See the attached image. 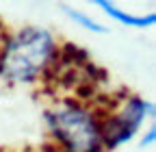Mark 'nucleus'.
<instances>
[{
    "label": "nucleus",
    "mask_w": 156,
    "mask_h": 152,
    "mask_svg": "<svg viewBox=\"0 0 156 152\" xmlns=\"http://www.w3.org/2000/svg\"><path fill=\"white\" fill-rule=\"evenodd\" d=\"M54 42L44 28H24L7 44L0 72L11 81H33L50 63Z\"/></svg>",
    "instance_id": "1"
},
{
    "label": "nucleus",
    "mask_w": 156,
    "mask_h": 152,
    "mask_svg": "<svg viewBox=\"0 0 156 152\" xmlns=\"http://www.w3.org/2000/svg\"><path fill=\"white\" fill-rule=\"evenodd\" d=\"M48 124L65 152H100L102 148V135L95 118L76 104L52 109L48 113Z\"/></svg>",
    "instance_id": "2"
},
{
    "label": "nucleus",
    "mask_w": 156,
    "mask_h": 152,
    "mask_svg": "<svg viewBox=\"0 0 156 152\" xmlns=\"http://www.w3.org/2000/svg\"><path fill=\"white\" fill-rule=\"evenodd\" d=\"M154 107L141 98L132 96L126 104V109L122 113H117V115H113L102 128H100V135H102V143H106L108 148H115L119 146L124 141H128L136 128H139V124L143 122V118L147 115V113H152Z\"/></svg>",
    "instance_id": "3"
},
{
    "label": "nucleus",
    "mask_w": 156,
    "mask_h": 152,
    "mask_svg": "<svg viewBox=\"0 0 156 152\" xmlns=\"http://www.w3.org/2000/svg\"><path fill=\"white\" fill-rule=\"evenodd\" d=\"M98 7H102L111 17H115L117 22H122V24H126V26L145 28V26H150V24L156 22V15H154V13H150V15H130V13L122 11V9H117V7L111 5V2H104V0H98Z\"/></svg>",
    "instance_id": "4"
},
{
    "label": "nucleus",
    "mask_w": 156,
    "mask_h": 152,
    "mask_svg": "<svg viewBox=\"0 0 156 152\" xmlns=\"http://www.w3.org/2000/svg\"><path fill=\"white\" fill-rule=\"evenodd\" d=\"M63 11H65V13H67V15L72 17L74 22H78V24H83V26H85L87 31H95V33H104V28H102L100 24H95V22L91 20V17H87L85 13H80V11H72L69 7H63Z\"/></svg>",
    "instance_id": "5"
},
{
    "label": "nucleus",
    "mask_w": 156,
    "mask_h": 152,
    "mask_svg": "<svg viewBox=\"0 0 156 152\" xmlns=\"http://www.w3.org/2000/svg\"><path fill=\"white\" fill-rule=\"evenodd\" d=\"M154 137H156V130H154V128H150L147 137H143V146H150V143L154 141Z\"/></svg>",
    "instance_id": "6"
}]
</instances>
